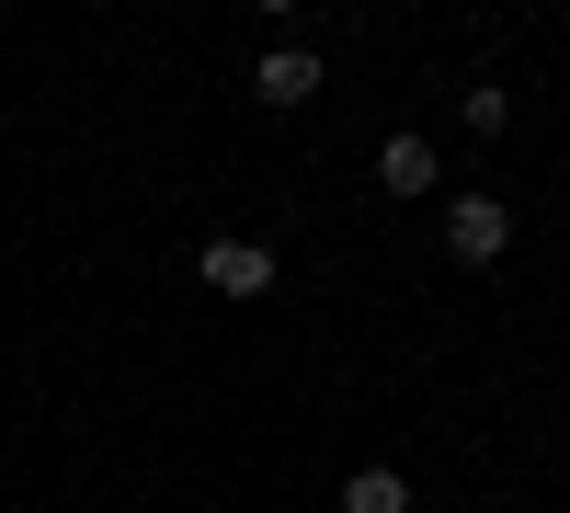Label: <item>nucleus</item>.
<instances>
[{"label":"nucleus","mask_w":570,"mask_h":513,"mask_svg":"<svg viewBox=\"0 0 570 513\" xmlns=\"http://www.w3.org/2000/svg\"><path fill=\"white\" fill-rule=\"evenodd\" d=\"M195 274H206L217 297H274V251H263V240H206Z\"/></svg>","instance_id":"f257e3e1"},{"label":"nucleus","mask_w":570,"mask_h":513,"mask_svg":"<svg viewBox=\"0 0 570 513\" xmlns=\"http://www.w3.org/2000/svg\"><path fill=\"white\" fill-rule=\"evenodd\" d=\"M445 240H456V263H491V251L513 240V217H502L491 195H456V217H445Z\"/></svg>","instance_id":"f03ea898"},{"label":"nucleus","mask_w":570,"mask_h":513,"mask_svg":"<svg viewBox=\"0 0 570 513\" xmlns=\"http://www.w3.org/2000/svg\"><path fill=\"white\" fill-rule=\"evenodd\" d=\"M376 182H389V195H434V137H389V149H376Z\"/></svg>","instance_id":"7ed1b4c3"},{"label":"nucleus","mask_w":570,"mask_h":513,"mask_svg":"<svg viewBox=\"0 0 570 513\" xmlns=\"http://www.w3.org/2000/svg\"><path fill=\"white\" fill-rule=\"evenodd\" d=\"M252 91H263V103H308V91H320V58H308V46H274V58L252 69Z\"/></svg>","instance_id":"20e7f679"},{"label":"nucleus","mask_w":570,"mask_h":513,"mask_svg":"<svg viewBox=\"0 0 570 513\" xmlns=\"http://www.w3.org/2000/svg\"><path fill=\"white\" fill-rule=\"evenodd\" d=\"M343 513H411V480L400 468H354L343 480Z\"/></svg>","instance_id":"39448f33"}]
</instances>
